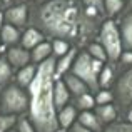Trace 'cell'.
Here are the masks:
<instances>
[{"label": "cell", "mask_w": 132, "mask_h": 132, "mask_svg": "<svg viewBox=\"0 0 132 132\" xmlns=\"http://www.w3.org/2000/svg\"><path fill=\"white\" fill-rule=\"evenodd\" d=\"M105 17L84 7L80 0H47L29 5V25L37 29L45 40L60 39L75 48H85L97 39Z\"/></svg>", "instance_id": "cell-1"}, {"label": "cell", "mask_w": 132, "mask_h": 132, "mask_svg": "<svg viewBox=\"0 0 132 132\" xmlns=\"http://www.w3.org/2000/svg\"><path fill=\"white\" fill-rule=\"evenodd\" d=\"M54 82H55V57L37 65V72L32 84L27 87L29 109L27 119L34 126L35 132H57V110L54 105Z\"/></svg>", "instance_id": "cell-2"}, {"label": "cell", "mask_w": 132, "mask_h": 132, "mask_svg": "<svg viewBox=\"0 0 132 132\" xmlns=\"http://www.w3.org/2000/svg\"><path fill=\"white\" fill-rule=\"evenodd\" d=\"M114 105L119 120H130L132 116V67L116 65V80L112 84Z\"/></svg>", "instance_id": "cell-3"}, {"label": "cell", "mask_w": 132, "mask_h": 132, "mask_svg": "<svg viewBox=\"0 0 132 132\" xmlns=\"http://www.w3.org/2000/svg\"><path fill=\"white\" fill-rule=\"evenodd\" d=\"M102 67H104V62H99L95 59H92L87 54L85 48H80V50H77V55H75L74 64H72L69 72H72L75 77L80 79L89 87L90 92L94 94L99 90V80H97V77H99V72L102 70Z\"/></svg>", "instance_id": "cell-4"}, {"label": "cell", "mask_w": 132, "mask_h": 132, "mask_svg": "<svg viewBox=\"0 0 132 132\" xmlns=\"http://www.w3.org/2000/svg\"><path fill=\"white\" fill-rule=\"evenodd\" d=\"M29 109V92L10 82L0 90V114H10V116H22Z\"/></svg>", "instance_id": "cell-5"}, {"label": "cell", "mask_w": 132, "mask_h": 132, "mask_svg": "<svg viewBox=\"0 0 132 132\" xmlns=\"http://www.w3.org/2000/svg\"><path fill=\"white\" fill-rule=\"evenodd\" d=\"M97 42L104 47L107 54V64L116 65L119 62V57L122 54V45H120V35L117 29L116 19H105L102 22L97 34Z\"/></svg>", "instance_id": "cell-6"}, {"label": "cell", "mask_w": 132, "mask_h": 132, "mask_svg": "<svg viewBox=\"0 0 132 132\" xmlns=\"http://www.w3.org/2000/svg\"><path fill=\"white\" fill-rule=\"evenodd\" d=\"M3 22L13 25L15 29H23L29 23V3L20 2L15 5H10L3 12Z\"/></svg>", "instance_id": "cell-7"}, {"label": "cell", "mask_w": 132, "mask_h": 132, "mask_svg": "<svg viewBox=\"0 0 132 132\" xmlns=\"http://www.w3.org/2000/svg\"><path fill=\"white\" fill-rule=\"evenodd\" d=\"M116 22L119 29L122 50L132 52V10H122V13L116 19Z\"/></svg>", "instance_id": "cell-8"}, {"label": "cell", "mask_w": 132, "mask_h": 132, "mask_svg": "<svg viewBox=\"0 0 132 132\" xmlns=\"http://www.w3.org/2000/svg\"><path fill=\"white\" fill-rule=\"evenodd\" d=\"M5 59H7V62L10 64V67L13 69V72H17L19 69L32 64V60H30V50L20 47V45L7 47L5 48Z\"/></svg>", "instance_id": "cell-9"}, {"label": "cell", "mask_w": 132, "mask_h": 132, "mask_svg": "<svg viewBox=\"0 0 132 132\" xmlns=\"http://www.w3.org/2000/svg\"><path fill=\"white\" fill-rule=\"evenodd\" d=\"M77 116L79 110L75 109L74 104H69V105L62 107L60 110H57V122H59V129L62 130H69L75 122H77Z\"/></svg>", "instance_id": "cell-10"}, {"label": "cell", "mask_w": 132, "mask_h": 132, "mask_svg": "<svg viewBox=\"0 0 132 132\" xmlns=\"http://www.w3.org/2000/svg\"><path fill=\"white\" fill-rule=\"evenodd\" d=\"M72 102V95L69 92V89L65 87L62 79H55L54 82V105L55 110H60L62 107L69 105Z\"/></svg>", "instance_id": "cell-11"}, {"label": "cell", "mask_w": 132, "mask_h": 132, "mask_svg": "<svg viewBox=\"0 0 132 132\" xmlns=\"http://www.w3.org/2000/svg\"><path fill=\"white\" fill-rule=\"evenodd\" d=\"M60 79L64 80L65 87L69 89V92H70L72 99H75V97L82 95V94H85V92H90L87 85H85V84H84V82H82L79 77H75V75L72 74V72H67V74H64Z\"/></svg>", "instance_id": "cell-12"}, {"label": "cell", "mask_w": 132, "mask_h": 132, "mask_svg": "<svg viewBox=\"0 0 132 132\" xmlns=\"http://www.w3.org/2000/svg\"><path fill=\"white\" fill-rule=\"evenodd\" d=\"M94 114L97 116V119L100 120L102 126L114 122V120H119V114L114 104H104V105H95L94 107Z\"/></svg>", "instance_id": "cell-13"}, {"label": "cell", "mask_w": 132, "mask_h": 132, "mask_svg": "<svg viewBox=\"0 0 132 132\" xmlns=\"http://www.w3.org/2000/svg\"><path fill=\"white\" fill-rule=\"evenodd\" d=\"M77 50L79 48L72 47L65 55L55 59V79H60L64 74H67V72L70 70L72 64H74V59H75V55H77Z\"/></svg>", "instance_id": "cell-14"}, {"label": "cell", "mask_w": 132, "mask_h": 132, "mask_svg": "<svg viewBox=\"0 0 132 132\" xmlns=\"http://www.w3.org/2000/svg\"><path fill=\"white\" fill-rule=\"evenodd\" d=\"M45 37L42 34L39 32L37 29H34V27H29V29H25V32L20 35V47L27 48V50H32L34 47H37L40 42H44Z\"/></svg>", "instance_id": "cell-15"}, {"label": "cell", "mask_w": 132, "mask_h": 132, "mask_svg": "<svg viewBox=\"0 0 132 132\" xmlns=\"http://www.w3.org/2000/svg\"><path fill=\"white\" fill-rule=\"evenodd\" d=\"M77 122L80 124V126L90 129L92 132H102V129H104V126L100 124V120L97 119L94 110H82V112H79Z\"/></svg>", "instance_id": "cell-16"}, {"label": "cell", "mask_w": 132, "mask_h": 132, "mask_svg": "<svg viewBox=\"0 0 132 132\" xmlns=\"http://www.w3.org/2000/svg\"><path fill=\"white\" fill-rule=\"evenodd\" d=\"M52 45H50V40H44V42H40L37 47H34L32 50H30V60H32V64L39 65L40 62L47 60L48 57H52Z\"/></svg>", "instance_id": "cell-17"}, {"label": "cell", "mask_w": 132, "mask_h": 132, "mask_svg": "<svg viewBox=\"0 0 132 132\" xmlns=\"http://www.w3.org/2000/svg\"><path fill=\"white\" fill-rule=\"evenodd\" d=\"M35 72H37V65L35 64H29L25 67L19 69L15 74V84L20 85L22 89H27L30 84H32L34 77H35Z\"/></svg>", "instance_id": "cell-18"}, {"label": "cell", "mask_w": 132, "mask_h": 132, "mask_svg": "<svg viewBox=\"0 0 132 132\" xmlns=\"http://www.w3.org/2000/svg\"><path fill=\"white\" fill-rule=\"evenodd\" d=\"M20 40V32L19 29H15L13 25H9V23L3 22L2 30H0V44L3 47H12V45H17Z\"/></svg>", "instance_id": "cell-19"}, {"label": "cell", "mask_w": 132, "mask_h": 132, "mask_svg": "<svg viewBox=\"0 0 132 132\" xmlns=\"http://www.w3.org/2000/svg\"><path fill=\"white\" fill-rule=\"evenodd\" d=\"M97 80H99V89H112V84L116 80V65L104 64Z\"/></svg>", "instance_id": "cell-20"}, {"label": "cell", "mask_w": 132, "mask_h": 132, "mask_svg": "<svg viewBox=\"0 0 132 132\" xmlns=\"http://www.w3.org/2000/svg\"><path fill=\"white\" fill-rule=\"evenodd\" d=\"M126 9V0H104L105 19H117Z\"/></svg>", "instance_id": "cell-21"}, {"label": "cell", "mask_w": 132, "mask_h": 132, "mask_svg": "<svg viewBox=\"0 0 132 132\" xmlns=\"http://www.w3.org/2000/svg\"><path fill=\"white\" fill-rule=\"evenodd\" d=\"M72 104L75 105V109H77L79 112H82V110H94V107H95L94 94H92V92L82 94V95H79V97H75V99H72Z\"/></svg>", "instance_id": "cell-22"}, {"label": "cell", "mask_w": 132, "mask_h": 132, "mask_svg": "<svg viewBox=\"0 0 132 132\" xmlns=\"http://www.w3.org/2000/svg\"><path fill=\"white\" fill-rule=\"evenodd\" d=\"M85 50H87V54H89L92 59H95V60H99V62L107 64V54H105V50H104V47H102L99 42H97V40L90 42L87 47H85Z\"/></svg>", "instance_id": "cell-23"}, {"label": "cell", "mask_w": 132, "mask_h": 132, "mask_svg": "<svg viewBox=\"0 0 132 132\" xmlns=\"http://www.w3.org/2000/svg\"><path fill=\"white\" fill-rule=\"evenodd\" d=\"M12 77H13V69L10 67L7 59L2 55V57H0V85L5 87L7 84H10V82H12Z\"/></svg>", "instance_id": "cell-24"}, {"label": "cell", "mask_w": 132, "mask_h": 132, "mask_svg": "<svg viewBox=\"0 0 132 132\" xmlns=\"http://www.w3.org/2000/svg\"><path fill=\"white\" fill-rule=\"evenodd\" d=\"M102 132H132V122L130 120H114L104 126Z\"/></svg>", "instance_id": "cell-25"}, {"label": "cell", "mask_w": 132, "mask_h": 132, "mask_svg": "<svg viewBox=\"0 0 132 132\" xmlns=\"http://www.w3.org/2000/svg\"><path fill=\"white\" fill-rule=\"evenodd\" d=\"M50 45H52V54H54L55 59L62 57V55H65L69 50L72 48V45L69 42H65V40H60V39H54L50 40Z\"/></svg>", "instance_id": "cell-26"}, {"label": "cell", "mask_w": 132, "mask_h": 132, "mask_svg": "<svg viewBox=\"0 0 132 132\" xmlns=\"http://www.w3.org/2000/svg\"><path fill=\"white\" fill-rule=\"evenodd\" d=\"M94 100H95V105L114 104V94L110 89H99L97 92H94Z\"/></svg>", "instance_id": "cell-27"}, {"label": "cell", "mask_w": 132, "mask_h": 132, "mask_svg": "<svg viewBox=\"0 0 132 132\" xmlns=\"http://www.w3.org/2000/svg\"><path fill=\"white\" fill-rule=\"evenodd\" d=\"M17 116H10V114H0V132H7L17 126Z\"/></svg>", "instance_id": "cell-28"}, {"label": "cell", "mask_w": 132, "mask_h": 132, "mask_svg": "<svg viewBox=\"0 0 132 132\" xmlns=\"http://www.w3.org/2000/svg\"><path fill=\"white\" fill-rule=\"evenodd\" d=\"M84 7H89V9L95 10V12L102 13L105 17V12H104V0H80Z\"/></svg>", "instance_id": "cell-29"}, {"label": "cell", "mask_w": 132, "mask_h": 132, "mask_svg": "<svg viewBox=\"0 0 132 132\" xmlns=\"http://www.w3.org/2000/svg\"><path fill=\"white\" fill-rule=\"evenodd\" d=\"M15 129H17V132H35L34 126L30 124V120L27 119V117H19Z\"/></svg>", "instance_id": "cell-30"}, {"label": "cell", "mask_w": 132, "mask_h": 132, "mask_svg": "<svg viewBox=\"0 0 132 132\" xmlns=\"http://www.w3.org/2000/svg\"><path fill=\"white\" fill-rule=\"evenodd\" d=\"M116 65H120V67H132V52L130 50H122L119 57V62Z\"/></svg>", "instance_id": "cell-31"}, {"label": "cell", "mask_w": 132, "mask_h": 132, "mask_svg": "<svg viewBox=\"0 0 132 132\" xmlns=\"http://www.w3.org/2000/svg\"><path fill=\"white\" fill-rule=\"evenodd\" d=\"M67 132H92V130L87 129V127H84V126H80L79 122H75V124H74V126H72Z\"/></svg>", "instance_id": "cell-32"}, {"label": "cell", "mask_w": 132, "mask_h": 132, "mask_svg": "<svg viewBox=\"0 0 132 132\" xmlns=\"http://www.w3.org/2000/svg\"><path fill=\"white\" fill-rule=\"evenodd\" d=\"M44 2H47V0H29L30 5H39V3H44Z\"/></svg>", "instance_id": "cell-33"}, {"label": "cell", "mask_w": 132, "mask_h": 132, "mask_svg": "<svg viewBox=\"0 0 132 132\" xmlns=\"http://www.w3.org/2000/svg\"><path fill=\"white\" fill-rule=\"evenodd\" d=\"M124 10H132V0H127L126 2V9Z\"/></svg>", "instance_id": "cell-34"}, {"label": "cell", "mask_w": 132, "mask_h": 132, "mask_svg": "<svg viewBox=\"0 0 132 132\" xmlns=\"http://www.w3.org/2000/svg\"><path fill=\"white\" fill-rule=\"evenodd\" d=\"M2 25H3V12H0V30H2Z\"/></svg>", "instance_id": "cell-35"}, {"label": "cell", "mask_w": 132, "mask_h": 132, "mask_svg": "<svg viewBox=\"0 0 132 132\" xmlns=\"http://www.w3.org/2000/svg\"><path fill=\"white\" fill-rule=\"evenodd\" d=\"M20 3V2H23V0H5V3Z\"/></svg>", "instance_id": "cell-36"}, {"label": "cell", "mask_w": 132, "mask_h": 132, "mask_svg": "<svg viewBox=\"0 0 132 132\" xmlns=\"http://www.w3.org/2000/svg\"><path fill=\"white\" fill-rule=\"evenodd\" d=\"M5 48H7V47H3V45L0 44V57H2V55H3V52H5Z\"/></svg>", "instance_id": "cell-37"}, {"label": "cell", "mask_w": 132, "mask_h": 132, "mask_svg": "<svg viewBox=\"0 0 132 132\" xmlns=\"http://www.w3.org/2000/svg\"><path fill=\"white\" fill-rule=\"evenodd\" d=\"M3 7H5V0H0V12H2Z\"/></svg>", "instance_id": "cell-38"}, {"label": "cell", "mask_w": 132, "mask_h": 132, "mask_svg": "<svg viewBox=\"0 0 132 132\" xmlns=\"http://www.w3.org/2000/svg\"><path fill=\"white\" fill-rule=\"evenodd\" d=\"M7 132H17V129L13 127V129H10V130H7Z\"/></svg>", "instance_id": "cell-39"}, {"label": "cell", "mask_w": 132, "mask_h": 132, "mask_svg": "<svg viewBox=\"0 0 132 132\" xmlns=\"http://www.w3.org/2000/svg\"><path fill=\"white\" fill-rule=\"evenodd\" d=\"M57 132H67V130H62V129H59V130H57Z\"/></svg>", "instance_id": "cell-40"}, {"label": "cell", "mask_w": 132, "mask_h": 132, "mask_svg": "<svg viewBox=\"0 0 132 132\" xmlns=\"http://www.w3.org/2000/svg\"><path fill=\"white\" fill-rule=\"evenodd\" d=\"M130 122H132V116H130Z\"/></svg>", "instance_id": "cell-41"}, {"label": "cell", "mask_w": 132, "mask_h": 132, "mask_svg": "<svg viewBox=\"0 0 132 132\" xmlns=\"http://www.w3.org/2000/svg\"><path fill=\"white\" fill-rule=\"evenodd\" d=\"M126 2H127V0H126Z\"/></svg>", "instance_id": "cell-42"}]
</instances>
